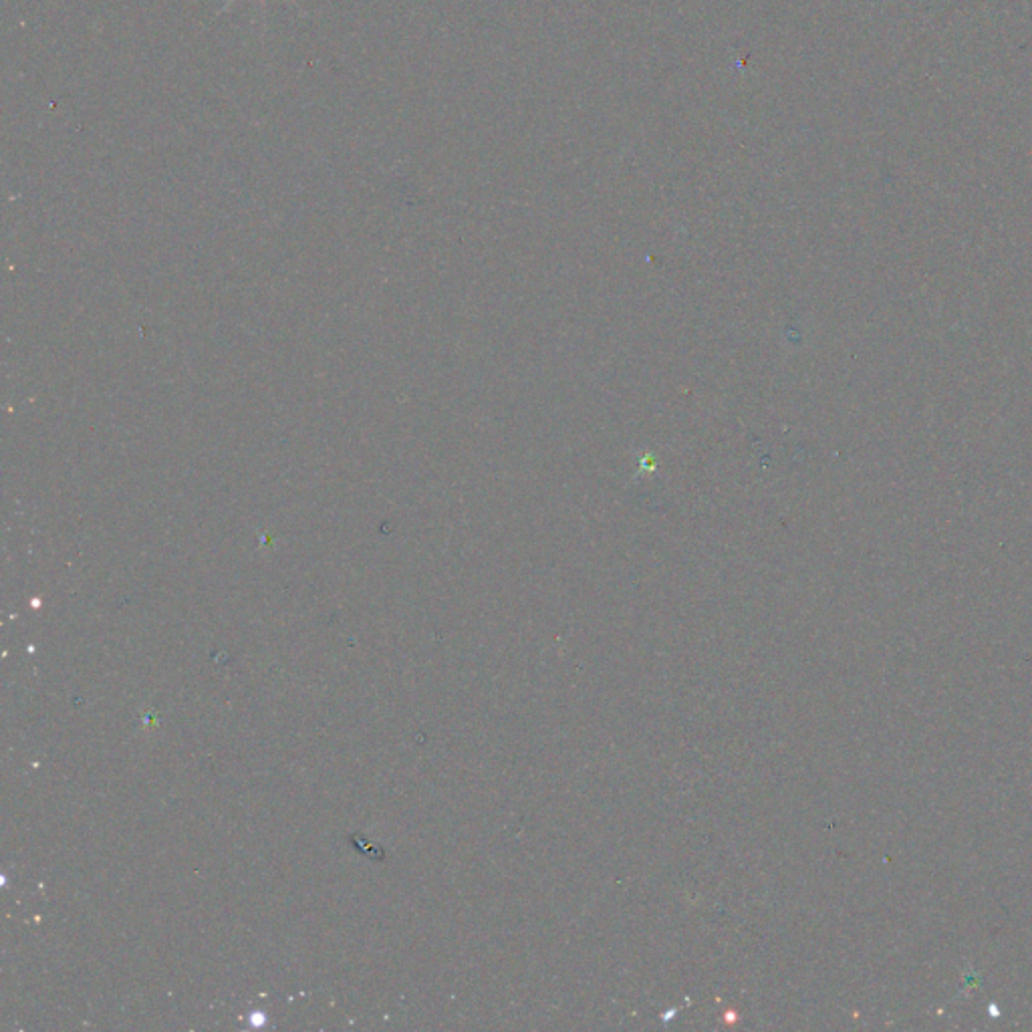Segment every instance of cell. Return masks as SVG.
Returning <instances> with one entry per match:
<instances>
[{
	"instance_id": "1",
	"label": "cell",
	"mask_w": 1032,
	"mask_h": 1032,
	"mask_svg": "<svg viewBox=\"0 0 1032 1032\" xmlns=\"http://www.w3.org/2000/svg\"><path fill=\"white\" fill-rule=\"evenodd\" d=\"M234 3H236V0H228V3H226V5H224V7H222V9H220V11H218V13H216V17H220V15H222V13H224V11H228V9H230V7H232V5H234ZM258 3H261V9H263V15H265V13H267V0H258ZM291 3H293V5H295V7H297V9H299V11H301V13H305V11H303V9H301V7H299V3H297V0H291Z\"/></svg>"
}]
</instances>
